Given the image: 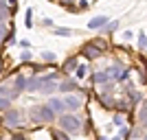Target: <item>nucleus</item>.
Listing matches in <instances>:
<instances>
[{
  "instance_id": "f257e3e1",
  "label": "nucleus",
  "mask_w": 147,
  "mask_h": 140,
  "mask_svg": "<svg viewBox=\"0 0 147 140\" xmlns=\"http://www.w3.org/2000/svg\"><path fill=\"white\" fill-rule=\"evenodd\" d=\"M31 118H33V123H53L55 112L51 110V105H33L31 107Z\"/></svg>"
},
{
  "instance_id": "f03ea898",
  "label": "nucleus",
  "mask_w": 147,
  "mask_h": 140,
  "mask_svg": "<svg viewBox=\"0 0 147 140\" xmlns=\"http://www.w3.org/2000/svg\"><path fill=\"white\" fill-rule=\"evenodd\" d=\"M59 127H61V131H79L81 123L73 114H61L59 116Z\"/></svg>"
},
{
  "instance_id": "7ed1b4c3",
  "label": "nucleus",
  "mask_w": 147,
  "mask_h": 140,
  "mask_svg": "<svg viewBox=\"0 0 147 140\" xmlns=\"http://www.w3.org/2000/svg\"><path fill=\"white\" fill-rule=\"evenodd\" d=\"M20 121H22V112L16 110V107H11V110L5 114V125L7 127H18Z\"/></svg>"
},
{
  "instance_id": "20e7f679",
  "label": "nucleus",
  "mask_w": 147,
  "mask_h": 140,
  "mask_svg": "<svg viewBox=\"0 0 147 140\" xmlns=\"http://www.w3.org/2000/svg\"><path fill=\"white\" fill-rule=\"evenodd\" d=\"M49 105H51V110L55 112V114H68V107H66V103H64V98H57V96H53L49 101Z\"/></svg>"
},
{
  "instance_id": "39448f33",
  "label": "nucleus",
  "mask_w": 147,
  "mask_h": 140,
  "mask_svg": "<svg viewBox=\"0 0 147 140\" xmlns=\"http://www.w3.org/2000/svg\"><path fill=\"white\" fill-rule=\"evenodd\" d=\"M101 50H103V48H99V46H97L94 42H88L86 46H84V50H81V53H84V55H86L88 59H94V57H99V55H101Z\"/></svg>"
},
{
  "instance_id": "423d86ee",
  "label": "nucleus",
  "mask_w": 147,
  "mask_h": 140,
  "mask_svg": "<svg viewBox=\"0 0 147 140\" xmlns=\"http://www.w3.org/2000/svg\"><path fill=\"white\" fill-rule=\"evenodd\" d=\"M64 103H66V107L70 112H75V110H79V107H81V98L75 96V94H66V96H64Z\"/></svg>"
},
{
  "instance_id": "0eeeda50",
  "label": "nucleus",
  "mask_w": 147,
  "mask_h": 140,
  "mask_svg": "<svg viewBox=\"0 0 147 140\" xmlns=\"http://www.w3.org/2000/svg\"><path fill=\"white\" fill-rule=\"evenodd\" d=\"M20 92L16 90V88H13V83H5V85H0V96H7V98H16L18 96Z\"/></svg>"
},
{
  "instance_id": "6e6552de",
  "label": "nucleus",
  "mask_w": 147,
  "mask_h": 140,
  "mask_svg": "<svg viewBox=\"0 0 147 140\" xmlns=\"http://www.w3.org/2000/svg\"><path fill=\"white\" fill-rule=\"evenodd\" d=\"M108 22H110L108 15H97L88 22V29H103V26H108Z\"/></svg>"
},
{
  "instance_id": "1a4fd4ad",
  "label": "nucleus",
  "mask_w": 147,
  "mask_h": 140,
  "mask_svg": "<svg viewBox=\"0 0 147 140\" xmlns=\"http://www.w3.org/2000/svg\"><path fill=\"white\" fill-rule=\"evenodd\" d=\"M57 85H59L57 81H46L42 77V88H40V92H42V94H53V92L57 90Z\"/></svg>"
},
{
  "instance_id": "9d476101",
  "label": "nucleus",
  "mask_w": 147,
  "mask_h": 140,
  "mask_svg": "<svg viewBox=\"0 0 147 140\" xmlns=\"http://www.w3.org/2000/svg\"><path fill=\"white\" fill-rule=\"evenodd\" d=\"M42 88V77H31L26 79V92H35Z\"/></svg>"
},
{
  "instance_id": "9b49d317",
  "label": "nucleus",
  "mask_w": 147,
  "mask_h": 140,
  "mask_svg": "<svg viewBox=\"0 0 147 140\" xmlns=\"http://www.w3.org/2000/svg\"><path fill=\"white\" fill-rule=\"evenodd\" d=\"M79 85L75 83V81H59V85H57V90L59 92H64V94H68V92H73V90H77Z\"/></svg>"
},
{
  "instance_id": "f8f14e48",
  "label": "nucleus",
  "mask_w": 147,
  "mask_h": 140,
  "mask_svg": "<svg viewBox=\"0 0 147 140\" xmlns=\"http://www.w3.org/2000/svg\"><path fill=\"white\" fill-rule=\"evenodd\" d=\"M13 88H16V90H18L20 94H22V92L26 90V77H22V74H18V77L13 79Z\"/></svg>"
},
{
  "instance_id": "ddd939ff",
  "label": "nucleus",
  "mask_w": 147,
  "mask_h": 140,
  "mask_svg": "<svg viewBox=\"0 0 147 140\" xmlns=\"http://www.w3.org/2000/svg\"><path fill=\"white\" fill-rule=\"evenodd\" d=\"M77 66H79V64H77V57H70V59L64 61V68H61V70H64V72H75Z\"/></svg>"
},
{
  "instance_id": "4468645a",
  "label": "nucleus",
  "mask_w": 147,
  "mask_h": 140,
  "mask_svg": "<svg viewBox=\"0 0 147 140\" xmlns=\"http://www.w3.org/2000/svg\"><path fill=\"white\" fill-rule=\"evenodd\" d=\"M121 74H123V68H119V66L108 68V77L110 79H121Z\"/></svg>"
},
{
  "instance_id": "2eb2a0df",
  "label": "nucleus",
  "mask_w": 147,
  "mask_h": 140,
  "mask_svg": "<svg viewBox=\"0 0 147 140\" xmlns=\"http://www.w3.org/2000/svg\"><path fill=\"white\" fill-rule=\"evenodd\" d=\"M94 81H97V83H108V81H110V77H108V70H101V72H97V74H94Z\"/></svg>"
},
{
  "instance_id": "dca6fc26",
  "label": "nucleus",
  "mask_w": 147,
  "mask_h": 140,
  "mask_svg": "<svg viewBox=\"0 0 147 140\" xmlns=\"http://www.w3.org/2000/svg\"><path fill=\"white\" fill-rule=\"evenodd\" d=\"M11 98H7V96H0V112H9L11 107Z\"/></svg>"
},
{
  "instance_id": "f3484780",
  "label": "nucleus",
  "mask_w": 147,
  "mask_h": 140,
  "mask_svg": "<svg viewBox=\"0 0 147 140\" xmlns=\"http://www.w3.org/2000/svg\"><path fill=\"white\" fill-rule=\"evenodd\" d=\"M55 35L68 37V35H73V29H66V26H57V29H55Z\"/></svg>"
},
{
  "instance_id": "a211bd4d",
  "label": "nucleus",
  "mask_w": 147,
  "mask_h": 140,
  "mask_svg": "<svg viewBox=\"0 0 147 140\" xmlns=\"http://www.w3.org/2000/svg\"><path fill=\"white\" fill-rule=\"evenodd\" d=\"M7 13H9V11H7V2H5V0H0V24H2V20L7 18Z\"/></svg>"
},
{
  "instance_id": "6ab92c4d",
  "label": "nucleus",
  "mask_w": 147,
  "mask_h": 140,
  "mask_svg": "<svg viewBox=\"0 0 147 140\" xmlns=\"http://www.w3.org/2000/svg\"><path fill=\"white\" fill-rule=\"evenodd\" d=\"M86 70H88V66H77L75 77H77V79H84V77H86Z\"/></svg>"
},
{
  "instance_id": "aec40b11",
  "label": "nucleus",
  "mask_w": 147,
  "mask_h": 140,
  "mask_svg": "<svg viewBox=\"0 0 147 140\" xmlns=\"http://www.w3.org/2000/svg\"><path fill=\"white\" fill-rule=\"evenodd\" d=\"M138 121H141V125H147V105H143V107H141V114H138Z\"/></svg>"
},
{
  "instance_id": "412c9836",
  "label": "nucleus",
  "mask_w": 147,
  "mask_h": 140,
  "mask_svg": "<svg viewBox=\"0 0 147 140\" xmlns=\"http://www.w3.org/2000/svg\"><path fill=\"white\" fill-rule=\"evenodd\" d=\"M138 46H141L143 50H147V35L145 33H138Z\"/></svg>"
},
{
  "instance_id": "4be33fe9",
  "label": "nucleus",
  "mask_w": 147,
  "mask_h": 140,
  "mask_svg": "<svg viewBox=\"0 0 147 140\" xmlns=\"http://www.w3.org/2000/svg\"><path fill=\"white\" fill-rule=\"evenodd\" d=\"M42 59L44 61H55V55H53L51 50H44V53H42Z\"/></svg>"
},
{
  "instance_id": "5701e85b",
  "label": "nucleus",
  "mask_w": 147,
  "mask_h": 140,
  "mask_svg": "<svg viewBox=\"0 0 147 140\" xmlns=\"http://www.w3.org/2000/svg\"><path fill=\"white\" fill-rule=\"evenodd\" d=\"M53 138L55 140H68V136H66V131H53Z\"/></svg>"
},
{
  "instance_id": "b1692460",
  "label": "nucleus",
  "mask_w": 147,
  "mask_h": 140,
  "mask_svg": "<svg viewBox=\"0 0 147 140\" xmlns=\"http://www.w3.org/2000/svg\"><path fill=\"white\" fill-rule=\"evenodd\" d=\"M123 40H125V42H129V40H132V37H134V33H132V31H125V33H123Z\"/></svg>"
},
{
  "instance_id": "393cba45",
  "label": "nucleus",
  "mask_w": 147,
  "mask_h": 140,
  "mask_svg": "<svg viewBox=\"0 0 147 140\" xmlns=\"http://www.w3.org/2000/svg\"><path fill=\"white\" fill-rule=\"evenodd\" d=\"M5 35H7V29L0 24V42H5Z\"/></svg>"
},
{
  "instance_id": "a878e982",
  "label": "nucleus",
  "mask_w": 147,
  "mask_h": 140,
  "mask_svg": "<svg viewBox=\"0 0 147 140\" xmlns=\"http://www.w3.org/2000/svg\"><path fill=\"white\" fill-rule=\"evenodd\" d=\"M24 24L31 26V9H26V18H24Z\"/></svg>"
},
{
  "instance_id": "bb28decb",
  "label": "nucleus",
  "mask_w": 147,
  "mask_h": 140,
  "mask_svg": "<svg viewBox=\"0 0 147 140\" xmlns=\"http://www.w3.org/2000/svg\"><path fill=\"white\" fill-rule=\"evenodd\" d=\"M114 125H123V116H121V114L114 116Z\"/></svg>"
},
{
  "instance_id": "cd10ccee",
  "label": "nucleus",
  "mask_w": 147,
  "mask_h": 140,
  "mask_svg": "<svg viewBox=\"0 0 147 140\" xmlns=\"http://www.w3.org/2000/svg\"><path fill=\"white\" fill-rule=\"evenodd\" d=\"M117 26H119V22H117V20H114V22H108V29H110V31H114Z\"/></svg>"
},
{
  "instance_id": "c85d7f7f",
  "label": "nucleus",
  "mask_w": 147,
  "mask_h": 140,
  "mask_svg": "<svg viewBox=\"0 0 147 140\" xmlns=\"http://www.w3.org/2000/svg\"><path fill=\"white\" fill-rule=\"evenodd\" d=\"M20 59H22V61H29V59H31V53H22V57H20Z\"/></svg>"
},
{
  "instance_id": "c756f323",
  "label": "nucleus",
  "mask_w": 147,
  "mask_h": 140,
  "mask_svg": "<svg viewBox=\"0 0 147 140\" xmlns=\"http://www.w3.org/2000/svg\"><path fill=\"white\" fill-rule=\"evenodd\" d=\"M13 140H24V138H22V136H16V138H13Z\"/></svg>"
},
{
  "instance_id": "7c9ffc66",
  "label": "nucleus",
  "mask_w": 147,
  "mask_h": 140,
  "mask_svg": "<svg viewBox=\"0 0 147 140\" xmlns=\"http://www.w3.org/2000/svg\"><path fill=\"white\" fill-rule=\"evenodd\" d=\"M99 140H108V138H99Z\"/></svg>"
},
{
  "instance_id": "2f4dec72",
  "label": "nucleus",
  "mask_w": 147,
  "mask_h": 140,
  "mask_svg": "<svg viewBox=\"0 0 147 140\" xmlns=\"http://www.w3.org/2000/svg\"><path fill=\"white\" fill-rule=\"evenodd\" d=\"M0 123H2V121H0Z\"/></svg>"
},
{
  "instance_id": "473e14b6",
  "label": "nucleus",
  "mask_w": 147,
  "mask_h": 140,
  "mask_svg": "<svg viewBox=\"0 0 147 140\" xmlns=\"http://www.w3.org/2000/svg\"><path fill=\"white\" fill-rule=\"evenodd\" d=\"M145 127H147V125H145Z\"/></svg>"
}]
</instances>
